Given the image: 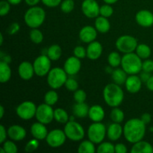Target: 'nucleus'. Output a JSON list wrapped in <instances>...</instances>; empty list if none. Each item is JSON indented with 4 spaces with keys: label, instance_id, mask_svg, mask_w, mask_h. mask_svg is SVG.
Listing matches in <instances>:
<instances>
[{
    "label": "nucleus",
    "instance_id": "nucleus-1",
    "mask_svg": "<svg viewBox=\"0 0 153 153\" xmlns=\"http://www.w3.org/2000/svg\"><path fill=\"white\" fill-rule=\"evenodd\" d=\"M146 126L140 119L128 120L123 126V135L126 140L131 143L143 140L146 133Z\"/></svg>",
    "mask_w": 153,
    "mask_h": 153
},
{
    "label": "nucleus",
    "instance_id": "nucleus-2",
    "mask_svg": "<svg viewBox=\"0 0 153 153\" xmlns=\"http://www.w3.org/2000/svg\"><path fill=\"white\" fill-rule=\"evenodd\" d=\"M103 97L108 105L112 108L118 107L123 101L124 93L120 85L114 82L105 87Z\"/></svg>",
    "mask_w": 153,
    "mask_h": 153
},
{
    "label": "nucleus",
    "instance_id": "nucleus-3",
    "mask_svg": "<svg viewBox=\"0 0 153 153\" xmlns=\"http://www.w3.org/2000/svg\"><path fill=\"white\" fill-rule=\"evenodd\" d=\"M142 59L134 52L125 54L122 57L121 67L128 75H137L142 70Z\"/></svg>",
    "mask_w": 153,
    "mask_h": 153
},
{
    "label": "nucleus",
    "instance_id": "nucleus-4",
    "mask_svg": "<svg viewBox=\"0 0 153 153\" xmlns=\"http://www.w3.org/2000/svg\"><path fill=\"white\" fill-rule=\"evenodd\" d=\"M46 19V12L42 7L33 6L27 10L24 16L25 24L29 28H37L44 22Z\"/></svg>",
    "mask_w": 153,
    "mask_h": 153
},
{
    "label": "nucleus",
    "instance_id": "nucleus-5",
    "mask_svg": "<svg viewBox=\"0 0 153 153\" xmlns=\"http://www.w3.org/2000/svg\"><path fill=\"white\" fill-rule=\"evenodd\" d=\"M67 74L64 69L54 67L51 69L47 76V83L51 88L57 90L65 85Z\"/></svg>",
    "mask_w": 153,
    "mask_h": 153
},
{
    "label": "nucleus",
    "instance_id": "nucleus-6",
    "mask_svg": "<svg viewBox=\"0 0 153 153\" xmlns=\"http://www.w3.org/2000/svg\"><path fill=\"white\" fill-rule=\"evenodd\" d=\"M107 134V128L101 122H94L88 129V137L95 144H100Z\"/></svg>",
    "mask_w": 153,
    "mask_h": 153
},
{
    "label": "nucleus",
    "instance_id": "nucleus-7",
    "mask_svg": "<svg viewBox=\"0 0 153 153\" xmlns=\"http://www.w3.org/2000/svg\"><path fill=\"white\" fill-rule=\"evenodd\" d=\"M67 138L73 141L82 140L85 137V129L81 124L74 120H69L64 129Z\"/></svg>",
    "mask_w": 153,
    "mask_h": 153
},
{
    "label": "nucleus",
    "instance_id": "nucleus-8",
    "mask_svg": "<svg viewBox=\"0 0 153 153\" xmlns=\"http://www.w3.org/2000/svg\"><path fill=\"white\" fill-rule=\"evenodd\" d=\"M137 45V39L131 35H123L116 41L117 49L124 54L134 52Z\"/></svg>",
    "mask_w": 153,
    "mask_h": 153
},
{
    "label": "nucleus",
    "instance_id": "nucleus-9",
    "mask_svg": "<svg viewBox=\"0 0 153 153\" xmlns=\"http://www.w3.org/2000/svg\"><path fill=\"white\" fill-rule=\"evenodd\" d=\"M51 61L46 55H41L36 58L33 63L35 74L40 77L48 75L51 70Z\"/></svg>",
    "mask_w": 153,
    "mask_h": 153
},
{
    "label": "nucleus",
    "instance_id": "nucleus-10",
    "mask_svg": "<svg viewBox=\"0 0 153 153\" xmlns=\"http://www.w3.org/2000/svg\"><path fill=\"white\" fill-rule=\"evenodd\" d=\"M37 107L32 102L25 101L19 104L16 109V113L20 119L28 120L35 117Z\"/></svg>",
    "mask_w": 153,
    "mask_h": 153
},
{
    "label": "nucleus",
    "instance_id": "nucleus-11",
    "mask_svg": "<svg viewBox=\"0 0 153 153\" xmlns=\"http://www.w3.org/2000/svg\"><path fill=\"white\" fill-rule=\"evenodd\" d=\"M54 111L52 105L46 103L39 105L37 107L35 114L37 121L45 125L49 124L54 119Z\"/></svg>",
    "mask_w": 153,
    "mask_h": 153
},
{
    "label": "nucleus",
    "instance_id": "nucleus-12",
    "mask_svg": "<svg viewBox=\"0 0 153 153\" xmlns=\"http://www.w3.org/2000/svg\"><path fill=\"white\" fill-rule=\"evenodd\" d=\"M66 138L67 136L64 131L55 128L48 133L46 140L49 146L52 148H58L65 143Z\"/></svg>",
    "mask_w": 153,
    "mask_h": 153
},
{
    "label": "nucleus",
    "instance_id": "nucleus-13",
    "mask_svg": "<svg viewBox=\"0 0 153 153\" xmlns=\"http://www.w3.org/2000/svg\"><path fill=\"white\" fill-rule=\"evenodd\" d=\"M100 7L96 0H84L82 4V10L88 18H97L100 15Z\"/></svg>",
    "mask_w": 153,
    "mask_h": 153
},
{
    "label": "nucleus",
    "instance_id": "nucleus-14",
    "mask_svg": "<svg viewBox=\"0 0 153 153\" xmlns=\"http://www.w3.org/2000/svg\"><path fill=\"white\" fill-rule=\"evenodd\" d=\"M82 64L79 58L76 56L69 57L64 64V69L67 75L74 76L77 74L81 70Z\"/></svg>",
    "mask_w": 153,
    "mask_h": 153
},
{
    "label": "nucleus",
    "instance_id": "nucleus-15",
    "mask_svg": "<svg viewBox=\"0 0 153 153\" xmlns=\"http://www.w3.org/2000/svg\"><path fill=\"white\" fill-rule=\"evenodd\" d=\"M135 20L143 27H150L153 25V13L148 10H140L136 13Z\"/></svg>",
    "mask_w": 153,
    "mask_h": 153
},
{
    "label": "nucleus",
    "instance_id": "nucleus-16",
    "mask_svg": "<svg viewBox=\"0 0 153 153\" xmlns=\"http://www.w3.org/2000/svg\"><path fill=\"white\" fill-rule=\"evenodd\" d=\"M97 37V30L91 25L84 26L79 31V38L84 43H91L96 40Z\"/></svg>",
    "mask_w": 153,
    "mask_h": 153
},
{
    "label": "nucleus",
    "instance_id": "nucleus-17",
    "mask_svg": "<svg viewBox=\"0 0 153 153\" xmlns=\"http://www.w3.org/2000/svg\"><path fill=\"white\" fill-rule=\"evenodd\" d=\"M142 81L140 76L136 75H130L126 81V88L131 94H136L140 90L142 87Z\"/></svg>",
    "mask_w": 153,
    "mask_h": 153
},
{
    "label": "nucleus",
    "instance_id": "nucleus-18",
    "mask_svg": "<svg viewBox=\"0 0 153 153\" xmlns=\"http://www.w3.org/2000/svg\"><path fill=\"white\" fill-rule=\"evenodd\" d=\"M18 73L23 80H29L33 77L34 73V66L28 61H22L18 67Z\"/></svg>",
    "mask_w": 153,
    "mask_h": 153
},
{
    "label": "nucleus",
    "instance_id": "nucleus-19",
    "mask_svg": "<svg viewBox=\"0 0 153 153\" xmlns=\"http://www.w3.org/2000/svg\"><path fill=\"white\" fill-rule=\"evenodd\" d=\"M7 135L14 141H20L26 137V131L21 126H10L7 129Z\"/></svg>",
    "mask_w": 153,
    "mask_h": 153
},
{
    "label": "nucleus",
    "instance_id": "nucleus-20",
    "mask_svg": "<svg viewBox=\"0 0 153 153\" xmlns=\"http://www.w3.org/2000/svg\"><path fill=\"white\" fill-rule=\"evenodd\" d=\"M102 53V46L98 41H93L89 43L87 48V57L89 59L97 60L100 58Z\"/></svg>",
    "mask_w": 153,
    "mask_h": 153
},
{
    "label": "nucleus",
    "instance_id": "nucleus-21",
    "mask_svg": "<svg viewBox=\"0 0 153 153\" xmlns=\"http://www.w3.org/2000/svg\"><path fill=\"white\" fill-rule=\"evenodd\" d=\"M31 133L34 138L37 140H43L46 138V136L49 132L45 124L37 121V123H34L31 125Z\"/></svg>",
    "mask_w": 153,
    "mask_h": 153
},
{
    "label": "nucleus",
    "instance_id": "nucleus-22",
    "mask_svg": "<svg viewBox=\"0 0 153 153\" xmlns=\"http://www.w3.org/2000/svg\"><path fill=\"white\" fill-rule=\"evenodd\" d=\"M123 134V128L118 123L113 122L110 124L107 129V136L109 140L112 141L119 140Z\"/></svg>",
    "mask_w": 153,
    "mask_h": 153
},
{
    "label": "nucleus",
    "instance_id": "nucleus-23",
    "mask_svg": "<svg viewBox=\"0 0 153 153\" xmlns=\"http://www.w3.org/2000/svg\"><path fill=\"white\" fill-rule=\"evenodd\" d=\"M105 115V111L102 106L94 105L90 108L88 117L93 122H101L104 119Z\"/></svg>",
    "mask_w": 153,
    "mask_h": 153
},
{
    "label": "nucleus",
    "instance_id": "nucleus-24",
    "mask_svg": "<svg viewBox=\"0 0 153 153\" xmlns=\"http://www.w3.org/2000/svg\"><path fill=\"white\" fill-rule=\"evenodd\" d=\"M131 153H152L153 146L149 143L143 140H140L135 143H133L131 149Z\"/></svg>",
    "mask_w": 153,
    "mask_h": 153
},
{
    "label": "nucleus",
    "instance_id": "nucleus-25",
    "mask_svg": "<svg viewBox=\"0 0 153 153\" xmlns=\"http://www.w3.org/2000/svg\"><path fill=\"white\" fill-rule=\"evenodd\" d=\"M95 28L99 32L105 34V33H107L110 30L111 24L107 17L100 16L97 17V19H96Z\"/></svg>",
    "mask_w": 153,
    "mask_h": 153
},
{
    "label": "nucleus",
    "instance_id": "nucleus-26",
    "mask_svg": "<svg viewBox=\"0 0 153 153\" xmlns=\"http://www.w3.org/2000/svg\"><path fill=\"white\" fill-rule=\"evenodd\" d=\"M89 106L85 102H76L73 106V114L79 118H85L88 116Z\"/></svg>",
    "mask_w": 153,
    "mask_h": 153
},
{
    "label": "nucleus",
    "instance_id": "nucleus-27",
    "mask_svg": "<svg viewBox=\"0 0 153 153\" xmlns=\"http://www.w3.org/2000/svg\"><path fill=\"white\" fill-rule=\"evenodd\" d=\"M11 77V70L9 64L0 61V82L2 84L8 82Z\"/></svg>",
    "mask_w": 153,
    "mask_h": 153
},
{
    "label": "nucleus",
    "instance_id": "nucleus-28",
    "mask_svg": "<svg viewBox=\"0 0 153 153\" xmlns=\"http://www.w3.org/2000/svg\"><path fill=\"white\" fill-rule=\"evenodd\" d=\"M127 73H126L123 69L117 68L113 70L111 73V79L117 85H121L126 83V81L127 79Z\"/></svg>",
    "mask_w": 153,
    "mask_h": 153
},
{
    "label": "nucleus",
    "instance_id": "nucleus-29",
    "mask_svg": "<svg viewBox=\"0 0 153 153\" xmlns=\"http://www.w3.org/2000/svg\"><path fill=\"white\" fill-rule=\"evenodd\" d=\"M61 48L59 45L53 44L49 47L46 51V55L50 58L52 61H58L61 56Z\"/></svg>",
    "mask_w": 153,
    "mask_h": 153
},
{
    "label": "nucleus",
    "instance_id": "nucleus-30",
    "mask_svg": "<svg viewBox=\"0 0 153 153\" xmlns=\"http://www.w3.org/2000/svg\"><path fill=\"white\" fill-rule=\"evenodd\" d=\"M54 119L58 123L64 124H66L70 120L68 114L63 108H56L54 111Z\"/></svg>",
    "mask_w": 153,
    "mask_h": 153
},
{
    "label": "nucleus",
    "instance_id": "nucleus-31",
    "mask_svg": "<svg viewBox=\"0 0 153 153\" xmlns=\"http://www.w3.org/2000/svg\"><path fill=\"white\" fill-rule=\"evenodd\" d=\"M135 53L141 59H147L151 55V49L148 45L141 43V44L137 45L135 49Z\"/></svg>",
    "mask_w": 153,
    "mask_h": 153
},
{
    "label": "nucleus",
    "instance_id": "nucleus-32",
    "mask_svg": "<svg viewBox=\"0 0 153 153\" xmlns=\"http://www.w3.org/2000/svg\"><path fill=\"white\" fill-rule=\"evenodd\" d=\"M95 143H93L91 140H84L79 144L78 148V152L79 153H94L95 152L96 149Z\"/></svg>",
    "mask_w": 153,
    "mask_h": 153
},
{
    "label": "nucleus",
    "instance_id": "nucleus-33",
    "mask_svg": "<svg viewBox=\"0 0 153 153\" xmlns=\"http://www.w3.org/2000/svg\"><path fill=\"white\" fill-rule=\"evenodd\" d=\"M110 117L113 122L120 123L124 120L125 114H124V112L123 111V110H121L118 107H115L111 112Z\"/></svg>",
    "mask_w": 153,
    "mask_h": 153
},
{
    "label": "nucleus",
    "instance_id": "nucleus-34",
    "mask_svg": "<svg viewBox=\"0 0 153 153\" xmlns=\"http://www.w3.org/2000/svg\"><path fill=\"white\" fill-rule=\"evenodd\" d=\"M121 61H122V58L120 54L117 52H111L108 57V61L109 65L114 68L118 67L120 65H121Z\"/></svg>",
    "mask_w": 153,
    "mask_h": 153
},
{
    "label": "nucleus",
    "instance_id": "nucleus-35",
    "mask_svg": "<svg viewBox=\"0 0 153 153\" xmlns=\"http://www.w3.org/2000/svg\"><path fill=\"white\" fill-rule=\"evenodd\" d=\"M58 100V95L55 91L52 90L46 93L44 96V102L49 105H54Z\"/></svg>",
    "mask_w": 153,
    "mask_h": 153
},
{
    "label": "nucleus",
    "instance_id": "nucleus-36",
    "mask_svg": "<svg viewBox=\"0 0 153 153\" xmlns=\"http://www.w3.org/2000/svg\"><path fill=\"white\" fill-rule=\"evenodd\" d=\"M98 153H114L115 152V146L110 142H102L97 147Z\"/></svg>",
    "mask_w": 153,
    "mask_h": 153
},
{
    "label": "nucleus",
    "instance_id": "nucleus-37",
    "mask_svg": "<svg viewBox=\"0 0 153 153\" xmlns=\"http://www.w3.org/2000/svg\"><path fill=\"white\" fill-rule=\"evenodd\" d=\"M30 39L31 41L36 44H39V43H42L43 40V33L37 28H32L31 31H30Z\"/></svg>",
    "mask_w": 153,
    "mask_h": 153
},
{
    "label": "nucleus",
    "instance_id": "nucleus-38",
    "mask_svg": "<svg viewBox=\"0 0 153 153\" xmlns=\"http://www.w3.org/2000/svg\"><path fill=\"white\" fill-rule=\"evenodd\" d=\"M1 147L4 149L5 153H16L18 151L16 145L11 140H5Z\"/></svg>",
    "mask_w": 153,
    "mask_h": 153
},
{
    "label": "nucleus",
    "instance_id": "nucleus-39",
    "mask_svg": "<svg viewBox=\"0 0 153 153\" xmlns=\"http://www.w3.org/2000/svg\"><path fill=\"white\" fill-rule=\"evenodd\" d=\"M75 4L73 0H64L61 3V9L64 13H68L73 11Z\"/></svg>",
    "mask_w": 153,
    "mask_h": 153
},
{
    "label": "nucleus",
    "instance_id": "nucleus-40",
    "mask_svg": "<svg viewBox=\"0 0 153 153\" xmlns=\"http://www.w3.org/2000/svg\"><path fill=\"white\" fill-rule=\"evenodd\" d=\"M114 13V9L113 7L111 6V4H103L100 7V15L105 16V17H110L112 16Z\"/></svg>",
    "mask_w": 153,
    "mask_h": 153
},
{
    "label": "nucleus",
    "instance_id": "nucleus-41",
    "mask_svg": "<svg viewBox=\"0 0 153 153\" xmlns=\"http://www.w3.org/2000/svg\"><path fill=\"white\" fill-rule=\"evenodd\" d=\"M73 97L76 102H85L87 98V94L83 90L78 89L75 91Z\"/></svg>",
    "mask_w": 153,
    "mask_h": 153
},
{
    "label": "nucleus",
    "instance_id": "nucleus-42",
    "mask_svg": "<svg viewBox=\"0 0 153 153\" xmlns=\"http://www.w3.org/2000/svg\"><path fill=\"white\" fill-rule=\"evenodd\" d=\"M64 85L68 91H74V92L76 90H78V88H79L78 82H76V79H73V78H67Z\"/></svg>",
    "mask_w": 153,
    "mask_h": 153
},
{
    "label": "nucleus",
    "instance_id": "nucleus-43",
    "mask_svg": "<svg viewBox=\"0 0 153 153\" xmlns=\"http://www.w3.org/2000/svg\"><path fill=\"white\" fill-rule=\"evenodd\" d=\"M39 140L37 139L34 138L32 140H29V141L27 143L26 146L25 147V152H31L33 151L36 150V149L38 148L39 146Z\"/></svg>",
    "mask_w": 153,
    "mask_h": 153
},
{
    "label": "nucleus",
    "instance_id": "nucleus-44",
    "mask_svg": "<svg viewBox=\"0 0 153 153\" xmlns=\"http://www.w3.org/2000/svg\"><path fill=\"white\" fill-rule=\"evenodd\" d=\"M10 10V4L7 0H2L0 2V15L4 16L9 13Z\"/></svg>",
    "mask_w": 153,
    "mask_h": 153
},
{
    "label": "nucleus",
    "instance_id": "nucleus-45",
    "mask_svg": "<svg viewBox=\"0 0 153 153\" xmlns=\"http://www.w3.org/2000/svg\"><path fill=\"white\" fill-rule=\"evenodd\" d=\"M73 53L74 56L77 57L79 59H83L87 56V49H85L83 46H78L74 49Z\"/></svg>",
    "mask_w": 153,
    "mask_h": 153
},
{
    "label": "nucleus",
    "instance_id": "nucleus-46",
    "mask_svg": "<svg viewBox=\"0 0 153 153\" xmlns=\"http://www.w3.org/2000/svg\"><path fill=\"white\" fill-rule=\"evenodd\" d=\"M142 70L143 71L148 72V73H152L153 72V61L149 59H145V61L142 64Z\"/></svg>",
    "mask_w": 153,
    "mask_h": 153
},
{
    "label": "nucleus",
    "instance_id": "nucleus-47",
    "mask_svg": "<svg viewBox=\"0 0 153 153\" xmlns=\"http://www.w3.org/2000/svg\"><path fill=\"white\" fill-rule=\"evenodd\" d=\"M43 4L49 7H55L60 5L61 0H41Z\"/></svg>",
    "mask_w": 153,
    "mask_h": 153
},
{
    "label": "nucleus",
    "instance_id": "nucleus-48",
    "mask_svg": "<svg viewBox=\"0 0 153 153\" xmlns=\"http://www.w3.org/2000/svg\"><path fill=\"white\" fill-rule=\"evenodd\" d=\"M19 28H20V26H19V24L17 22H13V23L10 24V26L8 27L7 32L10 35H13V34H16L19 31Z\"/></svg>",
    "mask_w": 153,
    "mask_h": 153
},
{
    "label": "nucleus",
    "instance_id": "nucleus-49",
    "mask_svg": "<svg viewBox=\"0 0 153 153\" xmlns=\"http://www.w3.org/2000/svg\"><path fill=\"white\" fill-rule=\"evenodd\" d=\"M7 135V131H6L5 128L3 125L0 126V143L2 144L6 140V137Z\"/></svg>",
    "mask_w": 153,
    "mask_h": 153
},
{
    "label": "nucleus",
    "instance_id": "nucleus-50",
    "mask_svg": "<svg viewBox=\"0 0 153 153\" xmlns=\"http://www.w3.org/2000/svg\"><path fill=\"white\" fill-rule=\"evenodd\" d=\"M115 152L116 153H126L127 147L123 143H117L115 145Z\"/></svg>",
    "mask_w": 153,
    "mask_h": 153
},
{
    "label": "nucleus",
    "instance_id": "nucleus-51",
    "mask_svg": "<svg viewBox=\"0 0 153 153\" xmlns=\"http://www.w3.org/2000/svg\"><path fill=\"white\" fill-rule=\"evenodd\" d=\"M140 120H141L146 125H147V124H149V123L151 122V120H152V117H151V115L149 114L145 113L141 115Z\"/></svg>",
    "mask_w": 153,
    "mask_h": 153
},
{
    "label": "nucleus",
    "instance_id": "nucleus-52",
    "mask_svg": "<svg viewBox=\"0 0 153 153\" xmlns=\"http://www.w3.org/2000/svg\"><path fill=\"white\" fill-rule=\"evenodd\" d=\"M150 76H151L150 73H148V72H146V71H143L141 73H140V79H141L142 82H144V83H146V82L149 80V79L150 78Z\"/></svg>",
    "mask_w": 153,
    "mask_h": 153
},
{
    "label": "nucleus",
    "instance_id": "nucleus-53",
    "mask_svg": "<svg viewBox=\"0 0 153 153\" xmlns=\"http://www.w3.org/2000/svg\"><path fill=\"white\" fill-rule=\"evenodd\" d=\"M146 88L149 91H153V76H151L150 78L149 79V80L146 82Z\"/></svg>",
    "mask_w": 153,
    "mask_h": 153
},
{
    "label": "nucleus",
    "instance_id": "nucleus-54",
    "mask_svg": "<svg viewBox=\"0 0 153 153\" xmlns=\"http://www.w3.org/2000/svg\"><path fill=\"white\" fill-rule=\"evenodd\" d=\"M40 1H41V0H25V3H26L28 5L31 6V7L36 6L39 2H40Z\"/></svg>",
    "mask_w": 153,
    "mask_h": 153
},
{
    "label": "nucleus",
    "instance_id": "nucleus-55",
    "mask_svg": "<svg viewBox=\"0 0 153 153\" xmlns=\"http://www.w3.org/2000/svg\"><path fill=\"white\" fill-rule=\"evenodd\" d=\"M1 61H4V62L9 64V63L11 61V58H10V57L9 56V55H5V56H4V57L1 55Z\"/></svg>",
    "mask_w": 153,
    "mask_h": 153
},
{
    "label": "nucleus",
    "instance_id": "nucleus-56",
    "mask_svg": "<svg viewBox=\"0 0 153 153\" xmlns=\"http://www.w3.org/2000/svg\"><path fill=\"white\" fill-rule=\"evenodd\" d=\"M7 1L12 5H16V4H19L22 1V0H7Z\"/></svg>",
    "mask_w": 153,
    "mask_h": 153
},
{
    "label": "nucleus",
    "instance_id": "nucleus-57",
    "mask_svg": "<svg viewBox=\"0 0 153 153\" xmlns=\"http://www.w3.org/2000/svg\"><path fill=\"white\" fill-rule=\"evenodd\" d=\"M106 4H114L116 3L118 0H103Z\"/></svg>",
    "mask_w": 153,
    "mask_h": 153
},
{
    "label": "nucleus",
    "instance_id": "nucleus-58",
    "mask_svg": "<svg viewBox=\"0 0 153 153\" xmlns=\"http://www.w3.org/2000/svg\"><path fill=\"white\" fill-rule=\"evenodd\" d=\"M4 107L2 105L0 106V119L3 117L4 116Z\"/></svg>",
    "mask_w": 153,
    "mask_h": 153
},
{
    "label": "nucleus",
    "instance_id": "nucleus-59",
    "mask_svg": "<svg viewBox=\"0 0 153 153\" xmlns=\"http://www.w3.org/2000/svg\"><path fill=\"white\" fill-rule=\"evenodd\" d=\"M0 37H1V39H0V44L1 45H2V43H3V40H4V39H3V35H2V34H0Z\"/></svg>",
    "mask_w": 153,
    "mask_h": 153
}]
</instances>
